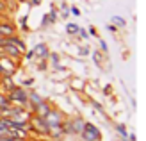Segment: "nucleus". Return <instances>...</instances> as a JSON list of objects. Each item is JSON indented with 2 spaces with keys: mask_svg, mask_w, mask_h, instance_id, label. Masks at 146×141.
Segmentation results:
<instances>
[{
  "mask_svg": "<svg viewBox=\"0 0 146 141\" xmlns=\"http://www.w3.org/2000/svg\"><path fill=\"white\" fill-rule=\"evenodd\" d=\"M9 100H11V104H16V106L23 107V106L29 104V93L23 90V88L14 86L13 90L9 91Z\"/></svg>",
  "mask_w": 146,
  "mask_h": 141,
  "instance_id": "nucleus-1",
  "label": "nucleus"
},
{
  "mask_svg": "<svg viewBox=\"0 0 146 141\" xmlns=\"http://www.w3.org/2000/svg\"><path fill=\"white\" fill-rule=\"evenodd\" d=\"M80 136H82L84 141H102V132L98 130V127L87 122L84 123V129L80 132Z\"/></svg>",
  "mask_w": 146,
  "mask_h": 141,
  "instance_id": "nucleus-2",
  "label": "nucleus"
},
{
  "mask_svg": "<svg viewBox=\"0 0 146 141\" xmlns=\"http://www.w3.org/2000/svg\"><path fill=\"white\" fill-rule=\"evenodd\" d=\"M29 129H32L34 132H38V134L48 136V125L45 122V118H39V116H36V114L29 120Z\"/></svg>",
  "mask_w": 146,
  "mask_h": 141,
  "instance_id": "nucleus-3",
  "label": "nucleus"
},
{
  "mask_svg": "<svg viewBox=\"0 0 146 141\" xmlns=\"http://www.w3.org/2000/svg\"><path fill=\"white\" fill-rule=\"evenodd\" d=\"M14 68H16V64H14V59L11 57H0V77H11L14 73Z\"/></svg>",
  "mask_w": 146,
  "mask_h": 141,
  "instance_id": "nucleus-4",
  "label": "nucleus"
},
{
  "mask_svg": "<svg viewBox=\"0 0 146 141\" xmlns=\"http://www.w3.org/2000/svg\"><path fill=\"white\" fill-rule=\"evenodd\" d=\"M48 55H50V52H48V47L45 45V43H38L31 52H29V55L27 57H38V59H48Z\"/></svg>",
  "mask_w": 146,
  "mask_h": 141,
  "instance_id": "nucleus-5",
  "label": "nucleus"
},
{
  "mask_svg": "<svg viewBox=\"0 0 146 141\" xmlns=\"http://www.w3.org/2000/svg\"><path fill=\"white\" fill-rule=\"evenodd\" d=\"M50 104L46 102V100H41L38 106H34V114L36 116H39V118H46V114L50 113Z\"/></svg>",
  "mask_w": 146,
  "mask_h": 141,
  "instance_id": "nucleus-6",
  "label": "nucleus"
},
{
  "mask_svg": "<svg viewBox=\"0 0 146 141\" xmlns=\"http://www.w3.org/2000/svg\"><path fill=\"white\" fill-rule=\"evenodd\" d=\"M45 122H46V125H59V123H62V114L55 109H50V113L46 114Z\"/></svg>",
  "mask_w": 146,
  "mask_h": 141,
  "instance_id": "nucleus-7",
  "label": "nucleus"
},
{
  "mask_svg": "<svg viewBox=\"0 0 146 141\" xmlns=\"http://www.w3.org/2000/svg\"><path fill=\"white\" fill-rule=\"evenodd\" d=\"M5 39H7V43H9V45H13V47H16V48H18V50L21 52V54H23V52L27 50V47H25V43L21 41V39L18 38V36H14V34H13V36H7Z\"/></svg>",
  "mask_w": 146,
  "mask_h": 141,
  "instance_id": "nucleus-8",
  "label": "nucleus"
},
{
  "mask_svg": "<svg viewBox=\"0 0 146 141\" xmlns=\"http://www.w3.org/2000/svg\"><path fill=\"white\" fill-rule=\"evenodd\" d=\"M48 136L54 138V139H59L64 136V130H62V123L59 125H48Z\"/></svg>",
  "mask_w": 146,
  "mask_h": 141,
  "instance_id": "nucleus-9",
  "label": "nucleus"
},
{
  "mask_svg": "<svg viewBox=\"0 0 146 141\" xmlns=\"http://www.w3.org/2000/svg\"><path fill=\"white\" fill-rule=\"evenodd\" d=\"M13 34H14V25L9 23V21H2L0 23V36L7 38V36H13Z\"/></svg>",
  "mask_w": 146,
  "mask_h": 141,
  "instance_id": "nucleus-10",
  "label": "nucleus"
},
{
  "mask_svg": "<svg viewBox=\"0 0 146 141\" xmlns=\"http://www.w3.org/2000/svg\"><path fill=\"white\" fill-rule=\"evenodd\" d=\"M4 54H5V57H11V59H18L20 55H21V52L16 48V47H13V45H7L4 47Z\"/></svg>",
  "mask_w": 146,
  "mask_h": 141,
  "instance_id": "nucleus-11",
  "label": "nucleus"
},
{
  "mask_svg": "<svg viewBox=\"0 0 146 141\" xmlns=\"http://www.w3.org/2000/svg\"><path fill=\"white\" fill-rule=\"evenodd\" d=\"M84 120L82 118H75V120H71V129H73V134H80L84 129Z\"/></svg>",
  "mask_w": 146,
  "mask_h": 141,
  "instance_id": "nucleus-12",
  "label": "nucleus"
},
{
  "mask_svg": "<svg viewBox=\"0 0 146 141\" xmlns=\"http://www.w3.org/2000/svg\"><path fill=\"white\" fill-rule=\"evenodd\" d=\"M11 107V100H9V96H0V113H4V111H7Z\"/></svg>",
  "mask_w": 146,
  "mask_h": 141,
  "instance_id": "nucleus-13",
  "label": "nucleus"
},
{
  "mask_svg": "<svg viewBox=\"0 0 146 141\" xmlns=\"http://www.w3.org/2000/svg\"><path fill=\"white\" fill-rule=\"evenodd\" d=\"M2 88L9 93L13 88H14V84H13V80H11V77H2Z\"/></svg>",
  "mask_w": 146,
  "mask_h": 141,
  "instance_id": "nucleus-14",
  "label": "nucleus"
},
{
  "mask_svg": "<svg viewBox=\"0 0 146 141\" xmlns=\"http://www.w3.org/2000/svg\"><path fill=\"white\" fill-rule=\"evenodd\" d=\"M41 100H43V98H41L38 93H34V91H32V93H29V102L32 104V107H34V106H38Z\"/></svg>",
  "mask_w": 146,
  "mask_h": 141,
  "instance_id": "nucleus-15",
  "label": "nucleus"
},
{
  "mask_svg": "<svg viewBox=\"0 0 146 141\" xmlns=\"http://www.w3.org/2000/svg\"><path fill=\"white\" fill-rule=\"evenodd\" d=\"M78 29H80V27H78L77 23H68V25H66V32L71 34V36H75V34L78 32Z\"/></svg>",
  "mask_w": 146,
  "mask_h": 141,
  "instance_id": "nucleus-16",
  "label": "nucleus"
},
{
  "mask_svg": "<svg viewBox=\"0 0 146 141\" xmlns=\"http://www.w3.org/2000/svg\"><path fill=\"white\" fill-rule=\"evenodd\" d=\"M112 25H119V27H125V25H127V21L123 20V18H119V16H114V18H112Z\"/></svg>",
  "mask_w": 146,
  "mask_h": 141,
  "instance_id": "nucleus-17",
  "label": "nucleus"
},
{
  "mask_svg": "<svg viewBox=\"0 0 146 141\" xmlns=\"http://www.w3.org/2000/svg\"><path fill=\"white\" fill-rule=\"evenodd\" d=\"M116 130L121 134V138H127V136H128V134H127V129H125V125H123V123H121V125H116Z\"/></svg>",
  "mask_w": 146,
  "mask_h": 141,
  "instance_id": "nucleus-18",
  "label": "nucleus"
},
{
  "mask_svg": "<svg viewBox=\"0 0 146 141\" xmlns=\"http://www.w3.org/2000/svg\"><path fill=\"white\" fill-rule=\"evenodd\" d=\"M93 59H94V63H96L98 66H102V52H94V54H93Z\"/></svg>",
  "mask_w": 146,
  "mask_h": 141,
  "instance_id": "nucleus-19",
  "label": "nucleus"
},
{
  "mask_svg": "<svg viewBox=\"0 0 146 141\" xmlns=\"http://www.w3.org/2000/svg\"><path fill=\"white\" fill-rule=\"evenodd\" d=\"M55 18H57V11H55V7L52 5V7H50V21H55Z\"/></svg>",
  "mask_w": 146,
  "mask_h": 141,
  "instance_id": "nucleus-20",
  "label": "nucleus"
},
{
  "mask_svg": "<svg viewBox=\"0 0 146 141\" xmlns=\"http://www.w3.org/2000/svg\"><path fill=\"white\" fill-rule=\"evenodd\" d=\"M48 57H50V59H52V63H54L55 66H57V64H59V55H57V54H50Z\"/></svg>",
  "mask_w": 146,
  "mask_h": 141,
  "instance_id": "nucleus-21",
  "label": "nucleus"
},
{
  "mask_svg": "<svg viewBox=\"0 0 146 141\" xmlns=\"http://www.w3.org/2000/svg\"><path fill=\"white\" fill-rule=\"evenodd\" d=\"M70 13L73 14V16H78V14H80V11H78V7H71V9H70Z\"/></svg>",
  "mask_w": 146,
  "mask_h": 141,
  "instance_id": "nucleus-22",
  "label": "nucleus"
},
{
  "mask_svg": "<svg viewBox=\"0 0 146 141\" xmlns=\"http://www.w3.org/2000/svg\"><path fill=\"white\" fill-rule=\"evenodd\" d=\"M21 29H23V31H27V16H23V18H21Z\"/></svg>",
  "mask_w": 146,
  "mask_h": 141,
  "instance_id": "nucleus-23",
  "label": "nucleus"
},
{
  "mask_svg": "<svg viewBox=\"0 0 146 141\" xmlns=\"http://www.w3.org/2000/svg\"><path fill=\"white\" fill-rule=\"evenodd\" d=\"M46 23H52V21H50V16H48V14H45V16H43V27H45Z\"/></svg>",
  "mask_w": 146,
  "mask_h": 141,
  "instance_id": "nucleus-24",
  "label": "nucleus"
},
{
  "mask_svg": "<svg viewBox=\"0 0 146 141\" xmlns=\"http://www.w3.org/2000/svg\"><path fill=\"white\" fill-rule=\"evenodd\" d=\"M77 34H80V38H87V32L84 31V29H78V32Z\"/></svg>",
  "mask_w": 146,
  "mask_h": 141,
  "instance_id": "nucleus-25",
  "label": "nucleus"
},
{
  "mask_svg": "<svg viewBox=\"0 0 146 141\" xmlns=\"http://www.w3.org/2000/svg\"><path fill=\"white\" fill-rule=\"evenodd\" d=\"M2 136H7V127H0V138Z\"/></svg>",
  "mask_w": 146,
  "mask_h": 141,
  "instance_id": "nucleus-26",
  "label": "nucleus"
},
{
  "mask_svg": "<svg viewBox=\"0 0 146 141\" xmlns=\"http://www.w3.org/2000/svg\"><path fill=\"white\" fill-rule=\"evenodd\" d=\"M78 52H80L82 55H87V54H89V48H86V47H84V48H80Z\"/></svg>",
  "mask_w": 146,
  "mask_h": 141,
  "instance_id": "nucleus-27",
  "label": "nucleus"
},
{
  "mask_svg": "<svg viewBox=\"0 0 146 141\" xmlns=\"http://www.w3.org/2000/svg\"><path fill=\"white\" fill-rule=\"evenodd\" d=\"M100 48H102V50H104L105 54H107V45H105V41H100Z\"/></svg>",
  "mask_w": 146,
  "mask_h": 141,
  "instance_id": "nucleus-28",
  "label": "nucleus"
},
{
  "mask_svg": "<svg viewBox=\"0 0 146 141\" xmlns=\"http://www.w3.org/2000/svg\"><path fill=\"white\" fill-rule=\"evenodd\" d=\"M93 106H94V107H96L98 111H104V107H102V106H100V104H98V102H93Z\"/></svg>",
  "mask_w": 146,
  "mask_h": 141,
  "instance_id": "nucleus-29",
  "label": "nucleus"
},
{
  "mask_svg": "<svg viewBox=\"0 0 146 141\" xmlns=\"http://www.w3.org/2000/svg\"><path fill=\"white\" fill-rule=\"evenodd\" d=\"M107 29H109V31H111V32H116V29H118V27H116V25H109Z\"/></svg>",
  "mask_w": 146,
  "mask_h": 141,
  "instance_id": "nucleus-30",
  "label": "nucleus"
},
{
  "mask_svg": "<svg viewBox=\"0 0 146 141\" xmlns=\"http://www.w3.org/2000/svg\"><path fill=\"white\" fill-rule=\"evenodd\" d=\"M128 138V141H135V134H130V136H127Z\"/></svg>",
  "mask_w": 146,
  "mask_h": 141,
  "instance_id": "nucleus-31",
  "label": "nucleus"
},
{
  "mask_svg": "<svg viewBox=\"0 0 146 141\" xmlns=\"http://www.w3.org/2000/svg\"><path fill=\"white\" fill-rule=\"evenodd\" d=\"M68 14H70L68 11H62V13H61V16H62V18H68Z\"/></svg>",
  "mask_w": 146,
  "mask_h": 141,
  "instance_id": "nucleus-32",
  "label": "nucleus"
},
{
  "mask_svg": "<svg viewBox=\"0 0 146 141\" xmlns=\"http://www.w3.org/2000/svg\"><path fill=\"white\" fill-rule=\"evenodd\" d=\"M119 141H127V138H123V139H119Z\"/></svg>",
  "mask_w": 146,
  "mask_h": 141,
  "instance_id": "nucleus-33",
  "label": "nucleus"
}]
</instances>
